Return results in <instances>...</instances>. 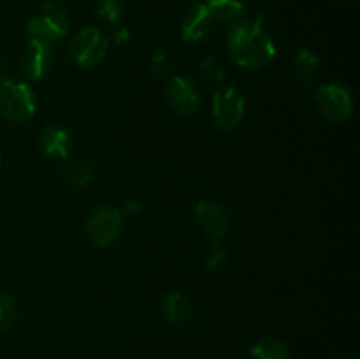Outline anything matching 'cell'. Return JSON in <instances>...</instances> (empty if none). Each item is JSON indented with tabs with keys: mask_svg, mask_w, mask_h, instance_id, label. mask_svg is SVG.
Wrapping results in <instances>:
<instances>
[{
	"mask_svg": "<svg viewBox=\"0 0 360 359\" xmlns=\"http://www.w3.org/2000/svg\"><path fill=\"white\" fill-rule=\"evenodd\" d=\"M214 28V20L211 14L207 13L204 4H193L188 11H186L185 18H183L181 25V35L183 41L186 44H195V42H202L211 35Z\"/></svg>",
	"mask_w": 360,
	"mask_h": 359,
	"instance_id": "cell-10",
	"label": "cell"
},
{
	"mask_svg": "<svg viewBox=\"0 0 360 359\" xmlns=\"http://www.w3.org/2000/svg\"><path fill=\"white\" fill-rule=\"evenodd\" d=\"M129 210H130V211H134V210L137 211V210H139V203H130V204H129Z\"/></svg>",
	"mask_w": 360,
	"mask_h": 359,
	"instance_id": "cell-24",
	"label": "cell"
},
{
	"mask_svg": "<svg viewBox=\"0 0 360 359\" xmlns=\"http://www.w3.org/2000/svg\"><path fill=\"white\" fill-rule=\"evenodd\" d=\"M200 73L204 77H207L210 81H213L214 84L220 87L225 80V69L220 62H218L214 56H207L200 62Z\"/></svg>",
	"mask_w": 360,
	"mask_h": 359,
	"instance_id": "cell-19",
	"label": "cell"
},
{
	"mask_svg": "<svg viewBox=\"0 0 360 359\" xmlns=\"http://www.w3.org/2000/svg\"><path fill=\"white\" fill-rule=\"evenodd\" d=\"M151 73L155 74L157 77H167L169 70H171V60L169 56L165 55L164 51H157L153 56H151Z\"/></svg>",
	"mask_w": 360,
	"mask_h": 359,
	"instance_id": "cell-21",
	"label": "cell"
},
{
	"mask_svg": "<svg viewBox=\"0 0 360 359\" xmlns=\"http://www.w3.org/2000/svg\"><path fill=\"white\" fill-rule=\"evenodd\" d=\"M250 355L253 359H290V351L281 340L266 336L250 348Z\"/></svg>",
	"mask_w": 360,
	"mask_h": 359,
	"instance_id": "cell-16",
	"label": "cell"
},
{
	"mask_svg": "<svg viewBox=\"0 0 360 359\" xmlns=\"http://www.w3.org/2000/svg\"><path fill=\"white\" fill-rule=\"evenodd\" d=\"M2 74H4V62L0 60V77H2Z\"/></svg>",
	"mask_w": 360,
	"mask_h": 359,
	"instance_id": "cell-25",
	"label": "cell"
},
{
	"mask_svg": "<svg viewBox=\"0 0 360 359\" xmlns=\"http://www.w3.org/2000/svg\"><path fill=\"white\" fill-rule=\"evenodd\" d=\"M67 32H69V16H67L65 9L56 2H46L42 6L41 14L32 18L27 25L28 39L46 42V44L58 41Z\"/></svg>",
	"mask_w": 360,
	"mask_h": 359,
	"instance_id": "cell-3",
	"label": "cell"
},
{
	"mask_svg": "<svg viewBox=\"0 0 360 359\" xmlns=\"http://www.w3.org/2000/svg\"><path fill=\"white\" fill-rule=\"evenodd\" d=\"M320 113L330 122H347L354 115V101L350 92L341 84L320 87L313 95Z\"/></svg>",
	"mask_w": 360,
	"mask_h": 359,
	"instance_id": "cell-6",
	"label": "cell"
},
{
	"mask_svg": "<svg viewBox=\"0 0 360 359\" xmlns=\"http://www.w3.org/2000/svg\"><path fill=\"white\" fill-rule=\"evenodd\" d=\"M167 99L179 115H192L199 109L200 95L195 84L185 76H174L169 83Z\"/></svg>",
	"mask_w": 360,
	"mask_h": 359,
	"instance_id": "cell-11",
	"label": "cell"
},
{
	"mask_svg": "<svg viewBox=\"0 0 360 359\" xmlns=\"http://www.w3.org/2000/svg\"><path fill=\"white\" fill-rule=\"evenodd\" d=\"M162 313L169 324H183L192 317V305L188 299L179 292H172L164 298Z\"/></svg>",
	"mask_w": 360,
	"mask_h": 359,
	"instance_id": "cell-14",
	"label": "cell"
},
{
	"mask_svg": "<svg viewBox=\"0 0 360 359\" xmlns=\"http://www.w3.org/2000/svg\"><path fill=\"white\" fill-rule=\"evenodd\" d=\"M122 14V0H97V16L105 23H118Z\"/></svg>",
	"mask_w": 360,
	"mask_h": 359,
	"instance_id": "cell-18",
	"label": "cell"
},
{
	"mask_svg": "<svg viewBox=\"0 0 360 359\" xmlns=\"http://www.w3.org/2000/svg\"><path fill=\"white\" fill-rule=\"evenodd\" d=\"M129 41H130L129 28H125V27L116 28L115 34H112V42H115L116 46H122V44H127Z\"/></svg>",
	"mask_w": 360,
	"mask_h": 359,
	"instance_id": "cell-23",
	"label": "cell"
},
{
	"mask_svg": "<svg viewBox=\"0 0 360 359\" xmlns=\"http://www.w3.org/2000/svg\"><path fill=\"white\" fill-rule=\"evenodd\" d=\"M39 143H41L44 155H48V157L67 158L72 139H70V134L65 127L58 125V123H51V125L42 129Z\"/></svg>",
	"mask_w": 360,
	"mask_h": 359,
	"instance_id": "cell-12",
	"label": "cell"
},
{
	"mask_svg": "<svg viewBox=\"0 0 360 359\" xmlns=\"http://www.w3.org/2000/svg\"><path fill=\"white\" fill-rule=\"evenodd\" d=\"M264 16L257 14L253 20L234 25L227 39L231 58L245 69H264L276 56V46L262 27Z\"/></svg>",
	"mask_w": 360,
	"mask_h": 359,
	"instance_id": "cell-1",
	"label": "cell"
},
{
	"mask_svg": "<svg viewBox=\"0 0 360 359\" xmlns=\"http://www.w3.org/2000/svg\"><path fill=\"white\" fill-rule=\"evenodd\" d=\"M245 95L234 87L218 88L213 95V118L218 129L234 130L245 118Z\"/></svg>",
	"mask_w": 360,
	"mask_h": 359,
	"instance_id": "cell-4",
	"label": "cell"
},
{
	"mask_svg": "<svg viewBox=\"0 0 360 359\" xmlns=\"http://www.w3.org/2000/svg\"><path fill=\"white\" fill-rule=\"evenodd\" d=\"M0 165H2V158H0Z\"/></svg>",
	"mask_w": 360,
	"mask_h": 359,
	"instance_id": "cell-26",
	"label": "cell"
},
{
	"mask_svg": "<svg viewBox=\"0 0 360 359\" xmlns=\"http://www.w3.org/2000/svg\"><path fill=\"white\" fill-rule=\"evenodd\" d=\"M195 218L200 229L206 234L213 236L214 239L224 238L231 229V218H229L227 211L214 201H200L195 206Z\"/></svg>",
	"mask_w": 360,
	"mask_h": 359,
	"instance_id": "cell-9",
	"label": "cell"
},
{
	"mask_svg": "<svg viewBox=\"0 0 360 359\" xmlns=\"http://www.w3.org/2000/svg\"><path fill=\"white\" fill-rule=\"evenodd\" d=\"M355 2H357V0H355Z\"/></svg>",
	"mask_w": 360,
	"mask_h": 359,
	"instance_id": "cell-28",
	"label": "cell"
},
{
	"mask_svg": "<svg viewBox=\"0 0 360 359\" xmlns=\"http://www.w3.org/2000/svg\"><path fill=\"white\" fill-rule=\"evenodd\" d=\"M63 176H65V182L70 183V185L84 187V185H88L91 180H94L95 172L90 165L84 164V162H81V164L70 165Z\"/></svg>",
	"mask_w": 360,
	"mask_h": 359,
	"instance_id": "cell-17",
	"label": "cell"
},
{
	"mask_svg": "<svg viewBox=\"0 0 360 359\" xmlns=\"http://www.w3.org/2000/svg\"><path fill=\"white\" fill-rule=\"evenodd\" d=\"M108 39L95 27H86L74 37L70 44V56L79 67H95L105 58Z\"/></svg>",
	"mask_w": 360,
	"mask_h": 359,
	"instance_id": "cell-5",
	"label": "cell"
},
{
	"mask_svg": "<svg viewBox=\"0 0 360 359\" xmlns=\"http://www.w3.org/2000/svg\"><path fill=\"white\" fill-rule=\"evenodd\" d=\"M295 74L302 84L313 83L320 69V58L308 48H301L294 58Z\"/></svg>",
	"mask_w": 360,
	"mask_h": 359,
	"instance_id": "cell-15",
	"label": "cell"
},
{
	"mask_svg": "<svg viewBox=\"0 0 360 359\" xmlns=\"http://www.w3.org/2000/svg\"><path fill=\"white\" fill-rule=\"evenodd\" d=\"M123 225V213L116 208H98L86 222V232L97 246H109L116 241Z\"/></svg>",
	"mask_w": 360,
	"mask_h": 359,
	"instance_id": "cell-7",
	"label": "cell"
},
{
	"mask_svg": "<svg viewBox=\"0 0 360 359\" xmlns=\"http://www.w3.org/2000/svg\"><path fill=\"white\" fill-rule=\"evenodd\" d=\"M37 111L35 94L28 84L14 80L0 81V116L11 122H27Z\"/></svg>",
	"mask_w": 360,
	"mask_h": 359,
	"instance_id": "cell-2",
	"label": "cell"
},
{
	"mask_svg": "<svg viewBox=\"0 0 360 359\" xmlns=\"http://www.w3.org/2000/svg\"><path fill=\"white\" fill-rule=\"evenodd\" d=\"M16 319V305L7 294L0 292V333L6 331Z\"/></svg>",
	"mask_w": 360,
	"mask_h": 359,
	"instance_id": "cell-20",
	"label": "cell"
},
{
	"mask_svg": "<svg viewBox=\"0 0 360 359\" xmlns=\"http://www.w3.org/2000/svg\"><path fill=\"white\" fill-rule=\"evenodd\" d=\"M225 260H227V253H225V248L220 245V243L217 241L213 245V250L210 252V256H207V267H210L211 271H217V270H220L221 266H224Z\"/></svg>",
	"mask_w": 360,
	"mask_h": 359,
	"instance_id": "cell-22",
	"label": "cell"
},
{
	"mask_svg": "<svg viewBox=\"0 0 360 359\" xmlns=\"http://www.w3.org/2000/svg\"><path fill=\"white\" fill-rule=\"evenodd\" d=\"M204 6L211 18L220 23H238L245 14L241 0H206Z\"/></svg>",
	"mask_w": 360,
	"mask_h": 359,
	"instance_id": "cell-13",
	"label": "cell"
},
{
	"mask_svg": "<svg viewBox=\"0 0 360 359\" xmlns=\"http://www.w3.org/2000/svg\"><path fill=\"white\" fill-rule=\"evenodd\" d=\"M21 65H23L25 74L34 81L48 76L55 65V53H53L51 44L37 41L28 42L23 58H21Z\"/></svg>",
	"mask_w": 360,
	"mask_h": 359,
	"instance_id": "cell-8",
	"label": "cell"
},
{
	"mask_svg": "<svg viewBox=\"0 0 360 359\" xmlns=\"http://www.w3.org/2000/svg\"><path fill=\"white\" fill-rule=\"evenodd\" d=\"M350 359H359V358H350Z\"/></svg>",
	"mask_w": 360,
	"mask_h": 359,
	"instance_id": "cell-27",
	"label": "cell"
}]
</instances>
